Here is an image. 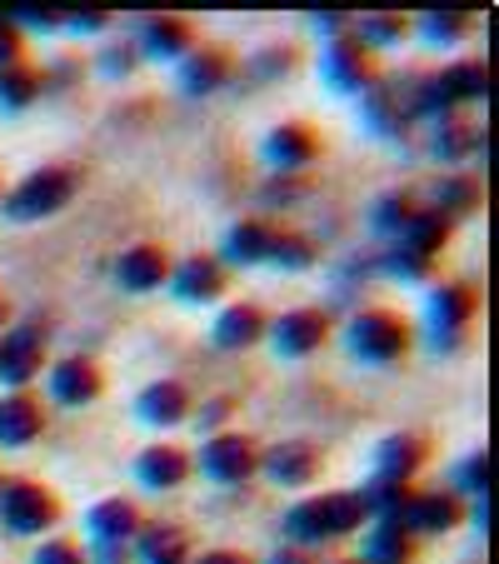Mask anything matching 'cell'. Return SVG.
Instances as JSON below:
<instances>
[{
    "label": "cell",
    "instance_id": "34",
    "mask_svg": "<svg viewBox=\"0 0 499 564\" xmlns=\"http://www.w3.org/2000/svg\"><path fill=\"white\" fill-rule=\"evenodd\" d=\"M414 210H420V205H414L410 195H384V200H375L370 225H375V230H384V235H400L404 225H410Z\"/></svg>",
    "mask_w": 499,
    "mask_h": 564
},
{
    "label": "cell",
    "instance_id": "13",
    "mask_svg": "<svg viewBox=\"0 0 499 564\" xmlns=\"http://www.w3.org/2000/svg\"><path fill=\"white\" fill-rule=\"evenodd\" d=\"M135 415L155 430H171V425H181V420H191V394H185V384H175V380H155L140 390Z\"/></svg>",
    "mask_w": 499,
    "mask_h": 564
},
{
    "label": "cell",
    "instance_id": "26",
    "mask_svg": "<svg viewBox=\"0 0 499 564\" xmlns=\"http://www.w3.org/2000/svg\"><path fill=\"white\" fill-rule=\"evenodd\" d=\"M355 495H360L365 514H375V520H394V524H404V510H410V500H414L410 485H390V479H370V485L355 490Z\"/></svg>",
    "mask_w": 499,
    "mask_h": 564
},
{
    "label": "cell",
    "instance_id": "21",
    "mask_svg": "<svg viewBox=\"0 0 499 564\" xmlns=\"http://www.w3.org/2000/svg\"><path fill=\"white\" fill-rule=\"evenodd\" d=\"M230 80V55L225 51H191L181 61V90L185 96H210Z\"/></svg>",
    "mask_w": 499,
    "mask_h": 564
},
{
    "label": "cell",
    "instance_id": "14",
    "mask_svg": "<svg viewBox=\"0 0 499 564\" xmlns=\"http://www.w3.org/2000/svg\"><path fill=\"white\" fill-rule=\"evenodd\" d=\"M135 530H140V510L130 500H100L86 510L90 544H130Z\"/></svg>",
    "mask_w": 499,
    "mask_h": 564
},
{
    "label": "cell",
    "instance_id": "12",
    "mask_svg": "<svg viewBox=\"0 0 499 564\" xmlns=\"http://www.w3.org/2000/svg\"><path fill=\"white\" fill-rule=\"evenodd\" d=\"M171 290H175V300H185V305H205V300H215L225 290V265L215 256L181 260V270H171Z\"/></svg>",
    "mask_w": 499,
    "mask_h": 564
},
{
    "label": "cell",
    "instance_id": "44",
    "mask_svg": "<svg viewBox=\"0 0 499 564\" xmlns=\"http://www.w3.org/2000/svg\"><path fill=\"white\" fill-rule=\"evenodd\" d=\"M126 65H135V45H110V51H106V70H126Z\"/></svg>",
    "mask_w": 499,
    "mask_h": 564
},
{
    "label": "cell",
    "instance_id": "20",
    "mask_svg": "<svg viewBox=\"0 0 499 564\" xmlns=\"http://www.w3.org/2000/svg\"><path fill=\"white\" fill-rule=\"evenodd\" d=\"M315 155H319V140L310 135L305 126H275L265 135V160L280 165V171H290V175H295L300 165H310Z\"/></svg>",
    "mask_w": 499,
    "mask_h": 564
},
{
    "label": "cell",
    "instance_id": "3",
    "mask_svg": "<svg viewBox=\"0 0 499 564\" xmlns=\"http://www.w3.org/2000/svg\"><path fill=\"white\" fill-rule=\"evenodd\" d=\"M345 340H350V350L360 355V360L390 365V360H400L404 345H410V325H404L394 310H360V315L350 319Z\"/></svg>",
    "mask_w": 499,
    "mask_h": 564
},
{
    "label": "cell",
    "instance_id": "17",
    "mask_svg": "<svg viewBox=\"0 0 499 564\" xmlns=\"http://www.w3.org/2000/svg\"><path fill=\"white\" fill-rule=\"evenodd\" d=\"M185 475H191V455H185L181 445H150V449H140V459H135V479L145 490H171Z\"/></svg>",
    "mask_w": 499,
    "mask_h": 564
},
{
    "label": "cell",
    "instance_id": "43",
    "mask_svg": "<svg viewBox=\"0 0 499 564\" xmlns=\"http://www.w3.org/2000/svg\"><path fill=\"white\" fill-rule=\"evenodd\" d=\"M90 560H96V564H126L130 560V544H90Z\"/></svg>",
    "mask_w": 499,
    "mask_h": 564
},
{
    "label": "cell",
    "instance_id": "2",
    "mask_svg": "<svg viewBox=\"0 0 499 564\" xmlns=\"http://www.w3.org/2000/svg\"><path fill=\"white\" fill-rule=\"evenodd\" d=\"M61 520V500L35 479H6L0 485V524L11 534H45Z\"/></svg>",
    "mask_w": 499,
    "mask_h": 564
},
{
    "label": "cell",
    "instance_id": "37",
    "mask_svg": "<svg viewBox=\"0 0 499 564\" xmlns=\"http://www.w3.org/2000/svg\"><path fill=\"white\" fill-rule=\"evenodd\" d=\"M181 530H171V524H145V530H135V540H130V550L140 554V560H155V554L165 550H181Z\"/></svg>",
    "mask_w": 499,
    "mask_h": 564
},
{
    "label": "cell",
    "instance_id": "47",
    "mask_svg": "<svg viewBox=\"0 0 499 564\" xmlns=\"http://www.w3.org/2000/svg\"><path fill=\"white\" fill-rule=\"evenodd\" d=\"M265 564H310V560H305V550H295V544H285V550H275Z\"/></svg>",
    "mask_w": 499,
    "mask_h": 564
},
{
    "label": "cell",
    "instance_id": "6",
    "mask_svg": "<svg viewBox=\"0 0 499 564\" xmlns=\"http://www.w3.org/2000/svg\"><path fill=\"white\" fill-rule=\"evenodd\" d=\"M41 370H45V345H41V330L21 325V330L0 335V384H11V390H21V384H31Z\"/></svg>",
    "mask_w": 499,
    "mask_h": 564
},
{
    "label": "cell",
    "instance_id": "4",
    "mask_svg": "<svg viewBox=\"0 0 499 564\" xmlns=\"http://www.w3.org/2000/svg\"><path fill=\"white\" fill-rule=\"evenodd\" d=\"M200 469L215 485H245L260 469V449L250 435H210L200 449Z\"/></svg>",
    "mask_w": 499,
    "mask_h": 564
},
{
    "label": "cell",
    "instance_id": "18",
    "mask_svg": "<svg viewBox=\"0 0 499 564\" xmlns=\"http://www.w3.org/2000/svg\"><path fill=\"white\" fill-rule=\"evenodd\" d=\"M425 465V445L414 435H384L375 445V479H390V485H410V475Z\"/></svg>",
    "mask_w": 499,
    "mask_h": 564
},
{
    "label": "cell",
    "instance_id": "46",
    "mask_svg": "<svg viewBox=\"0 0 499 564\" xmlns=\"http://www.w3.org/2000/svg\"><path fill=\"white\" fill-rule=\"evenodd\" d=\"M195 564H250L245 554H235V550H210V554H200Z\"/></svg>",
    "mask_w": 499,
    "mask_h": 564
},
{
    "label": "cell",
    "instance_id": "1",
    "mask_svg": "<svg viewBox=\"0 0 499 564\" xmlns=\"http://www.w3.org/2000/svg\"><path fill=\"white\" fill-rule=\"evenodd\" d=\"M75 195V171H65V165H45V171L25 175L21 185H15L6 200H0V210H6V220H45V215L65 210Z\"/></svg>",
    "mask_w": 499,
    "mask_h": 564
},
{
    "label": "cell",
    "instance_id": "31",
    "mask_svg": "<svg viewBox=\"0 0 499 564\" xmlns=\"http://www.w3.org/2000/svg\"><path fill=\"white\" fill-rule=\"evenodd\" d=\"M280 270H310L315 265V246H310L305 235H290V230H270V256Z\"/></svg>",
    "mask_w": 499,
    "mask_h": 564
},
{
    "label": "cell",
    "instance_id": "27",
    "mask_svg": "<svg viewBox=\"0 0 499 564\" xmlns=\"http://www.w3.org/2000/svg\"><path fill=\"white\" fill-rule=\"evenodd\" d=\"M319 500V514H325V534L340 540V534H355L365 524V505L355 490H335V495H315Z\"/></svg>",
    "mask_w": 499,
    "mask_h": 564
},
{
    "label": "cell",
    "instance_id": "19",
    "mask_svg": "<svg viewBox=\"0 0 499 564\" xmlns=\"http://www.w3.org/2000/svg\"><path fill=\"white\" fill-rule=\"evenodd\" d=\"M45 430V415L25 390H11L0 400V445H31Z\"/></svg>",
    "mask_w": 499,
    "mask_h": 564
},
{
    "label": "cell",
    "instance_id": "9",
    "mask_svg": "<svg viewBox=\"0 0 499 564\" xmlns=\"http://www.w3.org/2000/svg\"><path fill=\"white\" fill-rule=\"evenodd\" d=\"M465 520V500L455 490H425L414 495L410 510H404V530L410 534H445Z\"/></svg>",
    "mask_w": 499,
    "mask_h": 564
},
{
    "label": "cell",
    "instance_id": "8",
    "mask_svg": "<svg viewBox=\"0 0 499 564\" xmlns=\"http://www.w3.org/2000/svg\"><path fill=\"white\" fill-rule=\"evenodd\" d=\"M325 80H329L335 90H345V96L365 90V86L375 80L370 51H365L355 35H340V41H329V51H325Z\"/></svg>",
    "mask_w": 499,
    "mask_h": 564
},
{
    "label": "cell",
    "instance_id": "10",
    "mask_svg": "<svg viewBox=\"0 0 499 564\" xmlns=\"http://www.w3.org/2000/svg\"><path fill=\"white\" fill-rule=\"evenodd\" d=\"M260 469H265L275 485L300 490V485H310V479L319 475V455L305 440H285V445H275V449H260Z\"/></svg>",
    "mask_w": 499,
    "mask_h": 564
},
{
    "label": "cell",
    "instance_id": "15",
    "mask_svg": "<svg viewBox=\"0 0 499 564\" xmlns=\"http://www.w3.org/2000/svg\"><path fill=\"white\" fill-rule=\"evenodd\" d=\"M116 280L126 290H160L171 280V256L160 246H130L126 256L116 260Z\"/></svg>",
    "mask_w": 499,
    "mask_h": 564
},
{
    "label": "cell",
    "instance_id": "40",
    "mask_svg": "<svg viewBox=\"0 0 499 564\" xmlns=\"http://www.w3.org/2000/svg\"><path fill=\"white\" fill-rule=\"evenodd\" d=\"M6 65H21V25L11 15H0V70Z\"/></svg>",
    "mask_w": 499,
    "mask_h": 564
},
{
    "label": "cell",
    "instance_id": "25",
    "mask_svg": "<svg viewBox=\"0 0 499 564\" xmlns=\"http://www.w3.org/2000/svg\"><path fill=\"white\" fill-rule=\"evenodd\" d=\"M230 265H265L270 256V225L265 220H240L230 235H225V250H220Z\"/></svg>",
    "mask_w": 499,
    "mask_h": 564
},
{
    "label": "cell",
    "instance_id": "33",
    "mask_svg": "<svg viewBox=\"0 0 499 564\" xmlns=\"http://www.w3.org/2000/svg\"><path fill=\"white\" fill-rule=\"evenodd\" d=\"M404 31H410L404 15H365V21L355 25V41H360L365 51H375V45H394Z\"/></svg>",
    "mask_w": 499,
    "mask_h": 564
},
{
    "label": "cell",
    "instance_id": "24",
    "mask_svg": "<svg viewBox=\"0 0 499 564\" xmlns=\"http://www.w3.org/2000/svg\"><path fill=\"white\" fill-rule=\"evenodd\" d=\"M445 240H449V220H445V215H440V210H414L410 225L400 230V240H394V246H404V250H414V256L435 260Z\"/></svg>",
    "mask_w": 499,
    "mask_h": 564
},
{
    "label": "cell",
    "instance_id": "30",
    "mask_svg": "<svg viewBox=\"0 0 499 564\" xmlns=\"http://www.w3.org/2000/svg\"><path fill=\"white\" fill-rule=\"evenodd\" d=\"M285 534L295 540V550H310V544H325V514H319V500H300L295 510L285 514Z\"/></svg>",
    "mask_w": 499,
    "mask_h": 564
},
{
    "label": "cell",
    "instance_id": "29",
    "mask_svg": "<svg viewBox=\"0 0 499 564\" xmlns=\"http://www.w3.org/2000/svg\"><path fill=\"white\" fill-rule=\"evenodd\" d=\"M41 96V75L31 65H6L0 70V110H25Z\"/></svg>",
    "mask_w": 499,
    "mask_h": 564
},
{
    "label": "cell",
    "instance_id": "38",
    "mask_svg": "<svg viewBox=\"0 0 499 564\" xmlns=\"http://www.w3.org/2000/svg\"><path fill=\"white\" fill-rule=\"evenodd\" d=\"M384 270H390V275H400V280H425L430 270H435V260L414 256V250H404V246H390V250H384Z\"/></svg>",
    "mask_w": 499,
    "mask_h": 564
},
{
    "label": "cell",
    "instance_id": "41",
    "mask_svg": "<svg viewBox=\"0 0 499 564\" xmlns=\"http://www.w3.org/2000/svg\"><path fill=\"white\" fill-rule=\"evenodd\" d=\"M11 21H25V25H65L61 11H45V6H21V11H11Z\"/></svg>",
    "mask_w": 499,
    "mask_h": 564
},
{
    "label": "cell",
    "instance_id": "7",
    "mask_svg": "<svg viewBox=\"0 0 499 564\" xmlns=\"http://www.w3.org/2000/svg\"><path fill=\"white\" fill-rule=\"evenodd\" d=\"M469 315H475V290L469 285H435V295H430V330H435L440 350L459 345Z\"/></svg>",
    "mask_w": 499,
    "mask_h": 564
},
{
    "label": "cell",
    "instance_id": "23",
    "mask_svg": "<svg viewBox=\"0 0 499 564\" xmlns=\"http://www.w3.org/2000/svg\"><path fill=\"white\" fill-rule=\"evenodd\" d=\"M414 544H410V530L394 520H375L370 534H365V560L360 564H410Z\"/></svg>",
    "mask_w": 499,
    "mask_h": 564
},
{
    "label": "cell",
    "instance_id": "11",
    "mask_svg": "<svg viewBox=\"0 0 499 564\" xmlns=\"http://www.w3.org/2000/svg\"><path fill=\"white\" fill-rule=\"evenodd\" d=\"M45 384H51V400L55 405H90L100 394V370L90 360H55L51 375H45Z\"/></svg>",
    "mask_w": 499,
    "mask_h": 564
},
{
    "label": "cell",
    "instance_id": "16",
    "mask_svg": "<svg viewBox=\"0 0 499 564\" xmlns=\"http://www.w3.org/2000/svg\"><path fill=\"white\" fill-rule=\"evenodd\" d=\"M265 330H270V319L256 305H225L220 319L210 325V345H220V350H250Z\"/></svg>",
    "mask_w": 499,
    "mask_h": 564
},
{
    "label": "cell",
    "instance_id": "22",
    "mask_svg": "<svg viewBox=\"0 0 499 564\" xmlns=\"http://www.w3.org/2000/svg\"><path fill=\"white\" fill-rule=\"evenodd\" d=\"M140 51L155 55V61H185L191 55V25L175 21V15H150L145 35H140Z\"/></svg>",
    "mask_w": 499,
    "mask_h": 564
},
{
    "label": "cell",
    "instance_id": "32",
    "mask_svg": "<svg viewBox=\"0 0 499 564\" xmlns=\"http://www.w3.org/2000/svg\"><path fill=\"white\" fill-rule=\"evenodd\" d=\"M430 150H435L440 160H465L469 150H475V130H469L465 120L445 116V120L435 126V140H430Z\"/></svg>",
    "mask_w": 499,
    "mask_h": 564
},
{
    "label": "cell",
    "instance_id": "42",
    "mask_svg": "<svg viewBox=\"0 0 499 564\" xmlns=\"http://www.w3.org/2000/svg\"><path fill=\"white\" fill-rule=\"evenodd\" d=\"M225 415H230V405H225V400H210V405H205L200 415H195V425H200L205 435H210V430H220V425H225Z\"/></svg>",
    "mask_w": 499,
    "mask_h": 564
},
{
    "label": "cell",
    "instance_id": "49",
    "mask_svg": "<svg viewBox=\"0 0 499 564\" xmlns=\"http://www.w3.org/2000/svg\"><path fill=\"white\" fill-rule=\"evenodd\" d=\"M335 564H360V560H335Z\"/></svg>",
    "mask_w": 499,
    "mask_h": 564
},
{
    "label": "cell",
    "instance_id": "5",
    "mask_svg": "<svg viewBox=\"0 0 499 564\" xmlns=\"http://www.w3.org/2000/svg\"><path fill=\"white\" fill-rule=\"evenodd\" d=\"M265 335H275V350L285 355V360H300V355H315L319 345H325L329 315L325 310H285Z\"/></svg>",
    "mask_w": 499,
    "mask_h": 564
},
{
    "label": "cell",
    "instance_id": "35",
    "mask_svg": "<svg viewBox=\"0 0 499 564\" xmlns=\"http://www.w3.org/2000/svg\"><path fill=\"white\" fill-rule=\"evenodd\" d=\"M455 495L459 500H489V455H469L455 469Z\"/></svg>",
    "mask_w": 499,
    "mask_h": 564
},
{
    "label": "cell",
    "instance_id": "36",
    "mask_svg": "<svg viewBox=\"0 0 499 564\" xmlns=\"http://www.w3.org/2000/svg\"><path fill=\"white\" fill-rule=\"evenodd\" d=\"M420 31H425L435 45H449L469 31V15L465 11H425L420 15Z\"/></svg>",
    "mask_w": 499,
    "mask_h": 564
},
{
    "label": "cell",
    "instance_id": "39",
    "mask_svg": "<svg viewBox=\"0 0 499 564\" xmlns=\"http://www.w3.org/2000/svg\"><path fill=\"white\" fill-rule=\"evenodd\" d=\"M31 564H86V550L70 540H45L41 550L31 554Z\"/></svg>",
    "mask_w": 499,
    "mask_h": 564
},
{
    "label": "cell",
    "instance_id": "45",
    "mask_svg": "<svg viewBox=\"0 0 499 564\" xmlns=\"http://www.w3.org/2000/svg\"><path fill=\"white\" fill-rule=\"evenodd\" d=\"M106 21H110L106 11H75V21H70V25H75V31H100Z\"/></svg>",
    "mask_w": 499,
    "mask_h": 564
},
{
    "label": "cell",
    "instance_id": "48",
    "mask_svg": "<svg viewBox=\"0 0 499 564\" xmlns=\"http://www.w3.org/2000/svg\"><path fill=\"white\" fill-rule=\"evenodd\" d=\"M145 564H191V560H185V544H181V550H165V554H155V560H145Z\"/></svg>",
    "mask_w": 499,
    "mask_h": 564
},
{
    "label": "cell",
    "instance_id": "28",
    "mask_svg": "<svg viewBox=\"0 0 499 564\" xmlns=\"http://www.w3.org/2000/svg\"><path fill=\"white\" fill-rule=\"evenodd\" d=\"M475 205H479V185L469 181V175H449V181L435 185V205H430V210H440L449 225H455L459 215H469Z\"/></svg>",
    "mask_w": 499,
    "mask_h": 564
}]
</instances>
